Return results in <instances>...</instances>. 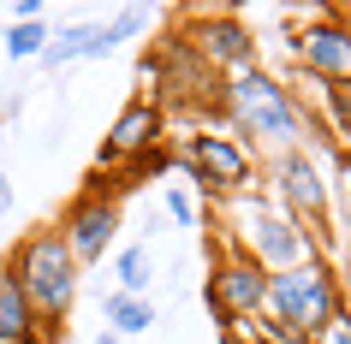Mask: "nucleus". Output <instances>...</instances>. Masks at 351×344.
Wrapping results in <instances>:
<instances>
[{
	"instance_id": "1",
	"label": "nucleus",
	"mask_w": 351,
	"mask_h": 344,
	"mask_svg": "<svg viewBox=\"0 0 351 344\" xmlns=\"http://www.w3.org/2000/svg\"><path fill=\"white\" fill-rule=\"evenodd\" d=\"M6 273L19 279V291L30 297L36 315H66V303H72V291H77V261H72V250H66L60 232H30L12 250Z\"/></svg>"
},
{
	"instance_id": "18",
	"label": "nucleus",
	"mask_w": 351,
	"mask_h": 344,
	"mask_svg": "<svg viewBox=\"0 0 351 344\" xmlns=\"http://www.w3.org/2000/svg\"><path fill=\"white\" fill-rule=\"evenodd\" d=\"M12 208V184H6V172H0V214Z\"/></svg>"
},
{
	"instance_id": "2",
	"label": "nucleus",
	"mask_w": 351,
	"mask_h": 344,
	"mask_svg": "<svg viewBox=\"0 0 351 344\" xmlns=\"http://www.w3.org/2000/svg\"><path fill=\"white\" fill-rule=\"evenodd\" d=\"M268 315H274V332L315 339L339 315V285L328 279V267H310V261L286 267L280 279H268Z\"/></svg>"
},
{
	"instance_id": "12",
	"label": "nucleus",
	"mask_w": 351,
	"mask_h": 344,
	"mask_svg": "<svg viewBox=\"0 0 351 344\" xmlns=\"http://www.w3.org/2000/svg\"><path fill=\"white\" fill-rule=\"evenodd\" d=\"M108 321H113V332H143V326H155V308H149L143 297L113 291V297H108Z\"/></svg>"
},
{
	"instance_id": "15",
	"label": "nucleus",
	"mask_w": 351,
	"mask_h": 344,
	"mask_svg": "<svg viewBox=\"0 0 351 344\" xmlns=\"http://www.w3.org/2000/svg\"><path fill=\"white\" fill-rule=\"evenodd\" d=\"M315 344H351V315H333V321L315 332Z\"/></svg>"
},
{
	"instance_id": "17",
	"label": "nucleus",
	"mask_w": 351,
	"mask_h": 344,
	"mask_svg": "<svg viewBox=\"0 0 351 344\" xmlns=\"http://www.w3.org/2000/svg\"><path fill=\"white\" fill-rule=\"evenodd\" d=\"M167 208H173V220H185V226H191V196H185V190H173V196H167Z\"/></svg>"
},
{
	"instance_id": "7",
	"label": "nucleus",
	"mask_w": 351,
	"mask_h": 344,
	"mask_svg": "<svg viewBox=\"0 0 351 344\" xmlns=\"http://www.w3.org/2000/svg\"><path fill=\"white\" fill-rule=\"evenodd\" d=\"M113 226H119V214H113V202H101V196H84V202H72V214H66L60 237H66V250H72V261H95V255L108 250Z\"/></svg>"
},
{
	"instance_id": "5",
	"label": "nucleus",
	"mask_w": 351,
	"mask_h": 344,
	"mask_svg": "<svg viewBox=\"0 0 351 344\" xmlns=\"http://www.w3.org/2000/svg\"><path fill=\"white\" fill-rule=\"evenodd\" d=\"M185 161H191V172H197V184H208V190H232V184H244L250 178V155H244L232 137H191L185 143Z\"/></svg>"
},
{
	"instance_id": "8",
	"label": "nucleus",
	"mask_w": 351,
	"mask_h": 344,
	"mask_svg": "<svg viewBox=\"0 0 351 344\" xmlns=\"http://www.w3.org/2000/svg\"><path fill=\"white\" fill-rule=\"evenodd\" d=\"M197 48H203V59H215V66H232V77L256 72V42H250V30H244L239 18H203L197 24Z\"/></svg>"
},
{
	"instance_id": "13",
	"label": "nucleus",
	"mask_w": 351,
	"mask_h": 344,
	"mask_svg": "<svg viewBox=\"0 0 351 344\" xmlns=\"http://www.w3.org/2000/svg\"><path fill=\"white\" fill-rule=\"evenodd\" d=\"M143 285H149V250H125L119 255V291L143 297Z\"/></svg>"
},
{
	"instance_id": "10",
	"label": "nucleus",
	"mask_w": 351,
	"mask_h": 344,
	"mask_svg": "<svg viewBox=\"0 0 351 344\" xmlns=\"http://www.w3.org/2000/svg\"><path fill=\"white\" fill-rule=\"evenodd\" d=\"M36 326H42V315L30 308L19 279L0 273V344H36Z\"/></svg>"
},
{
	"instance_id": "6",
	"label": "nucleus",
	"mask_w": 351,
	"mask_h": 344,
	"mask_svg": "<svg viewBox=\"0 0 351 344\" xmlns=\"http://www.w3.org/2000/svg\"><path fill=\"white\" fill-rule=\"evenodd\" d=\"M292 54L304 72L328 77V83H351V30L346 24H315L292 42Z\"/></svg>"
},
{
	"instance_id": "9",
	"label": "nucleus",
	"mask_w": 351,
	"mask_h": 344,
	"mask_svg": "<svg viewBox=\"0 0 351 344\" xmlns=\"http://www.w3.org/2000/svg\"><path fill=\"white\" fill-rule=\"evenodd\" d=\"M161 137V107L155 101H131L119 119H113L108 143H101V161H125V155H149Z\"/></svg>"
},
{
	"instance_id": "20",
	"label": "nucleus",
	"mask_w": 351,
	"mask_h": 344,
	"mask_svg": "<svg viewBox=\"0 0 351 344\" xmlns=\"http://www.w3.org/2000/svg\"><path fill=\"white\" fill-rule=\"evenodd\" d=\"M346 285H351V261H346Z\"/></svg>"
},
{
	"instance_id": "3",
	"label": "nucleus",
	"mask_w": 351,
	"mask_h": 344,
	"mask_svg": "<svg viewBox=\"0 0 351 344\" xmlns=\"http://www.w3.org/2000/svg\"><path fill=\"white\" fill-rule=\"evenodd\" d=\"M226 101H232V113L244 119L250 137H268V143H292V137H298V107H292V95L280 90L274 77L239 72V77H232V90H226Z\"/></svg>"
},
{
	"instance_id": "11",
	"label": "nucleus",
	"mask_w": 351,
	"mask_h": 344,
	"mask_svg": "<svg viewBox=\"0 0 351 344\" xmlns=\"http://www.w3.org/2000/svg\"><path fill=\"white\" fill-rule=\"evenodd\" d=\"M280 190H286V202H292L298 214L322 220V184H315V166L304 155H286L280 161Z\"/></svg>"
},
{
	"instance_id": "4",
	"label": "nucleus",
	"mask_w": 351,
	"mask_h": 344,
	"mask_svg": "<svg viewBox=\"0 0 351 344\" xmlns=\"http://www.w3.org/2000/svg\"><path fill=\"white\" fill-rule=\"evenodd\" d=\"M208 297H215V308H221V321H244V315L268 308V273H262V261L239 255V261H226V267L215 273Z\"/></svg>"
},
{
	"instance_id": "16",
	"label": "nucleus",
	"mask_w": 351,
	"mask_h": 344,
	"mask_svg": "<svg viewBox=\"0 0 351 344\" xmlns=\"http://www.w3.org/2000/svg\"><path fill=\"white\" fill-rule=\"evenodd\" d=\"M333 113H339V125L351 131V83H339V90H333Z\"/></svg>"
},
{
	"instance_id": "19",
	"label": "nucleus",
	"mask_w": 351,
	"mask_h": 344,
	"mask_svg": "<svg viewBox=\"0 0 351 344\" xmlns=\"http://www.w3.org/2000/svg\"><path fill=\"white\" fill-rule=\"evenodd\" d=\"M95 344H119V339H113V332H101V339H95Z\"/></svg>"
},
{
	"instance_id": "14",
	"label": "nucleus",
	"mask_w": 351,
	"mask_h": 344,
	"mask_svg": "<svg viewBox=\"0 0 351 344\" xmlns=\"http://www.w3.org/2000/svg\"><path fill=\"white\" fill-rule=\"evenodd\" d=\"M42 48H48L42 24H19V30H6V54H12V59H36Z\"/></svg>"
}]
</instances>
